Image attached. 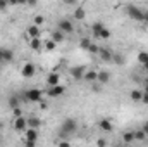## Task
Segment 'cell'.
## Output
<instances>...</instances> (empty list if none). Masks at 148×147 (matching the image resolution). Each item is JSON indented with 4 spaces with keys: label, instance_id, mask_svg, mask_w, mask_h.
Returning a JSON list of instances; mask_svg holds the SVG:
<instances>
[{
    "label": "cell",
    "instance_id": "1",
    "mask_svg": "<svg viewBox=\"0 0 148 147\" xmlns=\"http://www.w3.org/2000/svg\"><path fill=\"white\" fill-rule=\"evenodd\" d=\"M126 12H127V16H129L131 19H134V21H143V19H145V10L140 9V7H136V5H127V7H126Z\"/></svg>",
    "mask_w": 148,
    "mask_h": 147
},
{
    "label": "cell",
    "instance_id": "2",
    "mask_svg": "<svg viewBox=\"0 0 148 147\" xmlns=\"http://www.w3.org/2000/svg\"><path fill=\"white\" fill-rule=\"evenodd\" d=\"M41 95H43V92L40 88H29V90H26V99L31 101V102H40Z\"/></svg>",
    "mask_w": 148,
    "mask_h": 147
},
{
    "label": "cell",
    "instance_id": "3",
    "mask_svg": "<svg viewBox=\"0 0 148 147\" xmlns=\"http://www.w3.org/2000/svg\"><path fill=\"white\" fill-rule=\"evenodd\" d=\"M76 130H77V123H76V119L67 118V119L64 121V125H62V133H74Z\"/></svg>",
    "mask_w": 148,
    "mask_h": 147
},
{
    "label": "cell",
    "instance_id": "4",
    "mask_svg": "<svg viewBox=\"0 0 148 147\" xmlns=\"http://www.w3.org/2000/svg\"><path fill=\"white\" fill-rule=\"evenodd\" d=\"M64 92H66V87L59 83V85H52V87L47 90V95H48V97H60Z\"/></svg>",
    "mask_w": 148,
    "mask_h": 147
},
{
    "label": "cell",
    "instance_id": "5",
    "mask_svg": "<svg viewBox=\"0 0 148 147\" xmlns=\"http://www.w3.org/2000/svg\"><path fill=\"white\" fill-rule=\"evenodd\" d=\"M57 28H59L62 33H73L74 31V24L69 19H60V21L57 23Z\"/></svg>",
    "mask_w": 148,
    "mask_h": 147
},
{
    "label": "cell",
    "instance_id": "6",
    "mask_svg": "<svg viewBox=\"0 0 148 147\" xmlns=\"http://www.w3.org/2000/svg\"><path fill=\"white\" fill-rule=\"evenodd\" d=\"M14 128H16L17 132H24V130L28 128V119L23 118V116H16V119H14Z\"/></svg>",
    "mask_w": 148,
    "mask_h": 147
},
{
    "label": "cell",
    "instance_id": "7",
    "mask_svg": "<svg viewBox=\"0 0 148 147\" xmlns=\"http://www.w3.org/2000/svg\"><path fill=\"white\" fill-rule=\"evenodd\" d=\"M35 73H36V69H35V64H33V62H26V64L23 66V69H21V74H23L24 78H31Z\"/></svg>",
    "mask_w": 148,
    "mask_h": 147
},
{
    "label": "cell",
    "instance_id": "8",
    "mask_svg": "<svg viewBox=\"0 0 148 147\" xmlns=\"http://www.w3.org/2000/svg\"><path fill=\"white\" fill-rule=\"evenodd\" d=\"M84 73H86V68L84 66H76L71 69V74L74 76V80H83L84 78Z\"/></svg>",
    "mask_w": 148,
    "mask_h": 147
},
{
    "label": "cell",
    "instance_id": "9",
    "mask_svg": "<svg viewBox=\"0 0 148 147\" xmlns=\"http://www.w3.org/2000/svg\"><path fill=\"white\" fill-rule=\"evenodd\" d=\"M98 126H100L103 132H112V130H114V126H112V123H110L109 118H102V119L98 121Z\"/></svg>",
    "mask_w": 148,
    "mask_h": 147
},
{
    "label": "cell",
    "instance_id": "10",
    "mask_svg": "<svg viewBox=\"0 0 148 147\" xmlns=\"http://www.w3.org/2000/svg\"><path fill=\"white\" fill-rule=\"evenodd\" d=\"M98 55H100V59L102 61H112V54L110 49H98Z\"/></svg>",
    "mask_w": 148,
    "mask_h": 147
},
{
    "label": "cell",
    "instance_id": "11",
    "mask_svg": "<svg viewBox=\"0 0 148 147\" xmlns=\"http://www.w3.org/2000/svg\"><path fill=\"white\" fill-rule=\"evenodd\" d=\"M47 83L52 87V85H59L60 83V74L59 73H50L47 76Z\"/></svg>",
    "mask_w": 148,
    "mask_h": 147
},
{
    "label": "cell",
    "instance_id": "12",
    "mask_svg": "<svg viewBox=\"0 0 148 147\" xmlns=\"http://www.w3.org/2000/svg\"><path fill=\"white\" fill-rule=\"evenodd\" d=\"M14 59V52L10 49H2V62H10Z\"/></svg>",
    "mask_w": 148,
    "mask_h": 147
},
{
    "label": "cell",
    "instance_id": "13",
    "mask_svg": "<svg viewBox=\"0 0 148 147\" xmlns=\"http://www.w3.org/2000/svg\"><path fill=\"white\" fill-rule=\"evenodd\" d=\"M40 26H36V24H31L29 28H28V37L29 38H40Z\"/></svg>",
    "mask_w": 148,
    "mask_h": 147
},
{
    "label": "cell",
    "instance_id": "14",
    "mask_svg": "<svg viewBox=\"0 0 148 147\" xmlns=\"http://www.w3.org/2000/svg\"><path fill=\"white\" fill-rule=\"evenodd\" d=\"M97 81H100L102 85L109 83V81H110V73H109V71H100L98 76H97Z\"/></svg>",
    "mask_w": 148,
    "mask_h": 147
},
{
    "label": "cell",
    "instance_id": "15",
    "mask_svg": "<svg viewBox=\"0 0 148 147\" xmlns=\"http://www.w3.org/2000/svg\"><path fill=\"white\" fill-rule=\"evenodd\" d=\"M84 17H86V10H84L83 7L74 9V21H83Z\"/></svg>",
    "mask_w": 148,
    "mask_h": 147
},
{
    "label": "cell",
    "instance_id": "16",
    "mask_svg": "<svg viewBox=\"0 0 148 147\" xmlns=\"http://www.w3.org/2000/svg\"><path fill=\"white\" fill-rule=\"evenodd\" d=\"M95 37H97V38H102V40H109V38L112 37V33H110V30H109V28H105V26H103V28H102V30H100Z\"/></svg>",
    "mask_w": 148,
    "mask_h": 147
},
{
    "label": "cell",
    "instance_id": "17",
    "mask_svg": "<svg viewBox=\"0 0 148 147\" xmlns=\"http://www.w3.org/2000/svg\"><path fill=\"white\" fill-rule=\"evenodd\" d=\"M26 139H28V140H38V130L36 128H29V126H28V130H26Z\"/></svg>",
    "mask_w": 148,
    "mask_h": 147
},
{
    "label": "cell",
    "instance_id": "18",
    "mask_svg": "<svg viewBox=\"0 0 148 147\" xmlns=\"http://www.w3.org/2000/svg\"><path fill=\"white\" fill-rule=\"evenodd\" d=\"M50 37H52V40H53L55 43H62V42H64V33H62L60 30H57V31H53V33H52Z\"/></svg>",
    "mask_w": 148,
    "mask_h": 147
},
{
    "label": "cell",
    "instance_id": "19",
    "mask_svg": "<svg viewBox=\"0 0 148 147\" xmlns=\"http://www.w3.org/2000/svg\"><path fill=\"white\" fill-rule=\"evenodd\" d=\"M29 47H31L33 50L40 52V50H41V47H43V43L40 42V38H31V42H29Z\"/></svg>",
    "mask_w": 148,
    "mask_h": 147
},
{
    "label": "cell",
    "instance_id": "20",
    "mask_svg": "<svg viewBox=\"0 0 148 147\" xmlns=\"http://www.w3.org/2000/svg\"><path fill=\"white\" fill-rule=\"evenodd\" d=\"M40 125H41V121H40V118H33V116H31V118H29V119H28V126H29V128H40Z\"/></svg>",
    "mask_w": 148,
    "mask_h": 147
},
{
    "label": "cell",
    "instance_id": "21",
    "mask_svg": "<svg viewBox=\"0 0 148 147\" xmlns=\"http://www.w3.org/2000/svg\"><path fill=\"white\" fill-rule=\"evenodd\" d=\"M97 76H98L97 71H86L83 80H86V81H90V83H91V81H97Z\"/></svg>",
    "mask_w": 148,
    "mask_h": 147
},
{
    "label": "cell",
    "instance_id": "22",
    "mask_svg": "<svg viewBox=\"0 0 148 147\" xmlns=\"http://www.w3.org/2000/svg\"><path fill=\"white\" fill-rule=\"evenodd\" d=\"M141 97H143V90H138V88H134V90H131V99L133 101H141Z\"/></svg>",
    "mask_w": 148,
    "mask_h": 147
},
{
    "label": "cell",
    "instance_id": "23",
    "mask_svg": "<svg viewBox=\"0 0 148 147\" xmlns=\"http://www.w3.org/2000/svg\"><path fill=\"white\" fill-rule=\"evenodd\" d=\"M91 45V40L88 37H84V38H81V42H79V47L83 49V50H88V47Z\"/></svg>",
    "mask_w": 148,
    "mask_h": 147
},
{
    "label": "cell",
    "instance_id": "24",
    "mask_svg": "<svg viewBox=\"0 0 148 147\" xmlns=\"http://www.w3.org/2000/svg\"><path fill=\"white\" fill-rule=\"evenodd\" d=\"M43 47L47 49V52H52V50H53V49L57 47V43H55V42H53V40L50 38V40H47V42H45V45H43Z\"/></svg>",
    "mask_w": 148,
    "mask_h": 147
},
{
    "label": "cell",
    "instance_id": "25",
    "mask_svg": "<svg viewBox=\"0 0 148 147\" xmlns=\"http://www.w3.org/2000/svg\"><path fill=\"white\" fill-rule=\"evenodd\" d=\"M103 26H105V24H103L102 21H97V23H93V26H91V30H93V35H97V33H98V31H100Z\"/></svg>",
    "mask_w": 148,
    "mask_h": 147
},
{
    "label": "cell",
    "instance_id": "26",
    "mask_svg": "<svg viewBox=\"0 0 148 147\" xmlns=\"http://www.w3.org/2000/svg\"><path fill=\"white\" fill-rule=\"evenodd\" d=\"M19 104H21V101H19V97H17V95H14V97H10V99H9V106H10V109H12V107H17Z\"/></svg>",
    "mask_w": 148,
    "mask_h": 147
},
{
    "label": "cell",
    "instance_id": "27",
    "mask_svg": "<svg viewBox=\"0 0 148 147\" xmlns=\"http://www.w3.org/2000/svg\"><path fill=\"white\" fill-rule=\"evenodd\" d=\"M145 137H147L145 130H136L134 132V140H145Z\"/></svg>",
    "mask_w": 148,
    "mask_h": 147
},
{
    "label": "cell",
    "instance_id": "28",
    "mask_svg": "<svg viewBox=\"0 0 148 147\" xmlns=\"http://www.w3.org/2000/svg\"><path fill=\"white\" fill-rule=\"evenodd\" d=\"M122 139H124V142H127V144L133 142V140H134V132H127V133H124Z\"/></svg>",
    "mask_w": 148,
    "mask_h": 147
},
{
    "label": "cell",
    "instance_id": "29",
    "mask_svg": "<svg viewBox=\"0 0 148 147\" xmlns=\"http://www.w3.org/2000/svg\"><path fill=\"white\" fill-rule=\"evenodd\" d=\"M138 61H140V64H145L148 61V54L147 52H140V54H138Z\"/></svg>",
    "mask_w": 148,
    "mask_h": 147
},
{
    "label": "cell",
    "instance_id": "30",
    "mask_svg": "<svg viewBox=\"0 0 148 147\" xmlns=\"http://www.w3.org/2000/svg\"><path fill=\"white\" fill-rule=\"evenodd\" d=\"M43 23H45V17H43V16H35V17H33V24H36V26H41Z\"/></svg>",
    "mask_w": 148,
    "mask_h": 147
},
{
    "label": "cell",
    "instance_id": "31",
    "mask_svg": "<svg viewBox=\"0 0 148 147\" xmlns=\"http://www.w3.org/2000/svg\"><path fill=\"white\" fill-rule=\"evenodd\" d=\"M9 7V0H0V12H5Z\"/></svg>",
    "mask_w": 148,
    "mask_h": 147
},
{
    "label": "cell",
    "instance_id": "32",
    "mask_svg": "<svg viewBox=\"0 0 148 147\" xmlns=\"http://www.w3.org/2000/svg\"><path fill=\"white\" fill-rule=\"evenodd\" d=\"M98 49H100V47H97L95 43H91V45L88 47V52H90V54H98Z\"/></svg>",
    "mask_w": 148,
    "mask_h": 147
},
{
    "label": "cell",
    "instance_id": "33",
    "mask_svg": "<svg viewBox=\"0 0 148 147\" xmlns=\"http://www.w3.org/2000/svg\"><path fill=\"white\" fill-rule=\"evenodd\" d=\"M112 59L117 62V66H122V64H124V59H122L121 55H112Z\"/></svg>",
    "mask_w": 148,
    "mask_h": 147
},
{
    "label": "cell",
    "instance_id": "34",
    "mask_svg": "<svg viewBox=\"0 0 148 147\" xmlns=\"http://www.w3.org/2000/svg\"><path fill=\"white\" fill-rule=\"evenodd\" d=\"M12 112H14V116H23V111H21L19 106L17 107H12Z\"/></svg>",
    "mask_w": 148,
    "mask_h": 147
},
{
    "label": "cell",
    "instance_id": "35",
    "mask_svg": "<svg viewBox=\"0 0 148 147\" xmlns=\"http://www.w3.org/2000/svg\"><path fill=\"white\" fill-rule=\"evenodd\" d=\"M141 102L148 104V90H143V97H141Z\"/></svg>",
    "mask_w": 148,
    "mask_h": 147
},
{
    "label": "cell",
    "instance_id": "36",
    "mask_svg": "<svg viewBox=\"0 0 148 147\" xmlns=\"http://www.w3.org/2000/svg\"><path fill=\"white\" fill-rule=\"evenodd\" d=\"M35 144H36V140H28L26 139V146L28 147H35Z\"/></svg>",
    "mask_w": 148,
    "mask_h": 147
},
{
    "label": "cell",
    "instance_id": "37",
    "mask_svg": "<svg viewBox=\"0 0 148 147\" xmlns=\"http://www.w3.org/2000/svg\"><path fill=\"white\" fill-rule=\"evenodd\" d=\"M66 3H69V5H76L77 0H66Z\"/></svg>",
    "mask_w": 148,
    "mask_h": 147
},
{
    "label": "cell",
    "instance_id": "38",
    "mask_svg": "<svg viewBox=\"0 0 148 147\" xmlns=\"http://www.w3.org/2000/svg\"><path fill=\"white\" fill-rule=\"evenodd\" d=\"M19 3V0H9V5H17Z\"/></svg>",
    "mask_w": 148,
    "mask_h": 147
},
{
    "label": "cell",
    "instance_id": "39",
    "mask_svg": "<svg viewBox=\"0 0 148 147\" xmlns=\"http://www.w3.org/2000/svg\"><path fill=\"white\" fill-rule=\"evenodd\" d=\"M40 107H41V109L45 111V109H47V107H48V106H47V104H45V102H41V101H40Z\"/></svg>",
    "mask_w": 148,
    "mask_h": 147
},
{
    "label": "cell",
    "instance_id": "40",
    "mask_svg": "<svg viewBox=\"0 0 148 147\" xmlns=\"http://www.w3.org/2000/svg\"><path fill=\"white\" fill-rule=\"evenodd\" d=\"M143 130H145V133H147V135H148V121H147V123H145V125H143Z\"/></svg>",
    "mask_w": 148,
    "mask_h": 147
},
{
    "label": "cell",
    "instance_id": "41",
    "mask_svg": "<svg viewBox=\"0 0 148 147\" xmlns=\"http://www.w3.org/2000/svg\"><path fill=\"white\" fill-rule=\"evenodd\" d=\"M143 23H147V26H148V10L145 12V19H143Z\"/></svg>",
    "mask_w": 148,
    "mask_h": 147
},
{
    "label": "cell",
    "instance_id": "42",
    "mask_svg": "<svg viewBox=\"0 0 148 147\" xmlns=\"http://www.w3.org/2000/svg\"><path fill=\"white\" fill-rule=\"evenodd\" d=\"M97 144H98V146H105V144H107V142H105V140H102V139H100V140H98V142H97Z\"/></svg>",
    "mask_w": 148,
    "mask_h": 147
},
{
    "label": "cell",
    "instance_id": "43",
    "mask_svg": "<svg viewBox=\"0 0 148 147\" xmlns=\"http://www.w3.org/2000/svg\"><path fill=\"white\" fill-rule=\"evenodd\" d=\"M28 5H36V0H28Z\"/></svg>",
    "mask_w": 148,
    "mask_h": 147
},
{
    "label": "cell",
    "instance_id": "44",
    "mask_svg": "<svg viewBox=\"0 0 148 147\" xmlns=\"http://www.w3.org/2000/svg\"><path fill=\"white\" fill-rule=\"evenodd\" d=\"M145 90H148V78L145 80Z\"/></svg>",
    "mask_w": 148,
    "mask_h": 147
},
{
    "label": "cell",
    "instance_id": "45",
    "mask_svg": "<svg viewBox=\"0 0 148 147\" xmlns=\"http://www.w3.org/2000/svg\"><path fill=\"white\" fill-rule=\"evenodd\" d=\"M143 68H145V69H147V71H148V61H147V62H145V64H143Z\"/></svg>",
    "mask_w": 148,
    "mask_h": 147
},
{
    "label": "cell",
    "instance_id": "46",
    "mask_svg": "<svg viewBox=\"0 0 148 147\" xmlns=\"http://www.w3.org/2000/svg\"><path fill=\"white\" fill-rule=\"evenodd\" d=\"M0 62H2V49H0Z\"/></svg>",
    "mask_w": 148,
    "mask_h": 147
}]
</instances>
